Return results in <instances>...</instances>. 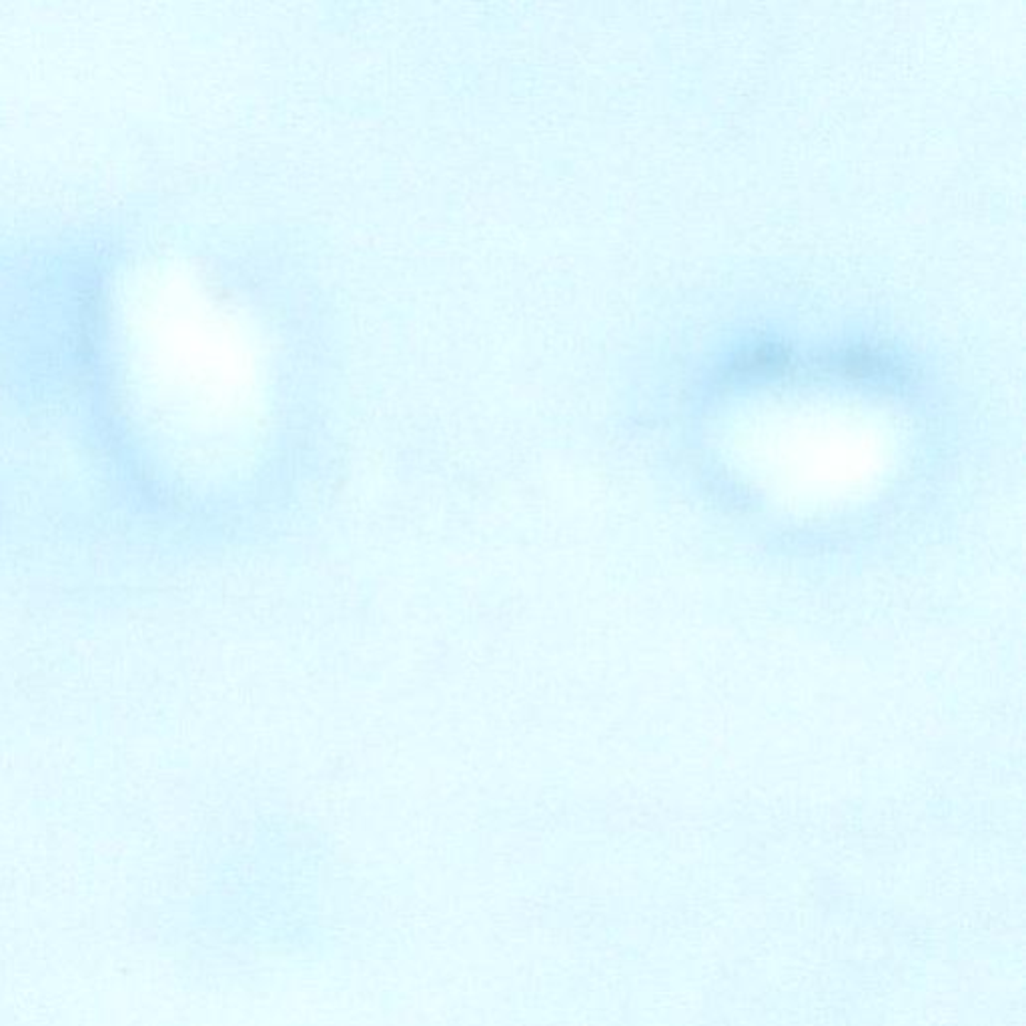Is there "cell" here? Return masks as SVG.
Wrapping results in <instances>:
<instances>
[{
	"instance_id": "cell-1",
	"label": "cell",
	"mask_w": 1026,
	"mask_h": 1026,
	"mask_svg": "<svg viewBox=\"0 0 1026 1026\" xmlns=\"http://www.w3.org/2000/svg\"><path fill=\"white\" fill-rule=\"evenodd\" d=\"M790 355L784 349L774 345H766L756 349L754 354L744 355L740 361V371L750 373H770V371H784L788 367Z\"/></svg>"
},
{
	"instance_id": "cell-2",
	"label": "cell",
	"mask_w": 1026,
	"mask_h": 1026,
	"mask_svg": "<svg viewBox=\"0 0 1026 1026\" xmlns=\"http://www.w3.org/2000/svg\"><path fill=\"white\" fill-rule=\"evenodd\" d=\"M842 367L848 373H860V375H870V373H874L880 369V359L873 354H866V351H852V354H846L844 361H842Z\"/></svg>"
}]
</instances>
